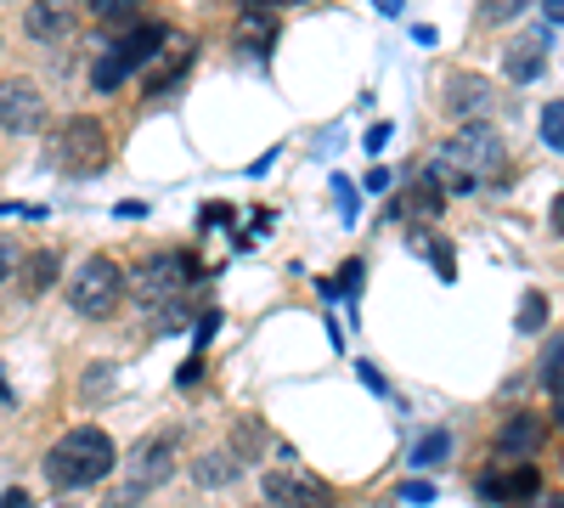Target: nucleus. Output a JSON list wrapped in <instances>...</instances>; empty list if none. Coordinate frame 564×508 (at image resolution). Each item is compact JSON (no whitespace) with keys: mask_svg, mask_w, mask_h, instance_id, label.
<instances>
[{"mask_svg":"<svg viewBox=\"0 0 564 508\" xmlns=\"http://www.w3.org/2000/svg\"><path fill=\"white\" fill-rule=\"evenodd\" d=\"M119 299H124V271L103 255H91L80 260V271L69 277V305L85 317V322H108L119 311Z\"/></svg>","mask_w":564,"mask_h":508,"instance_id":"4","label":"nucleus"},{"mask_svg":"<svg viewBox=\"0 0 564 508\" xmlns=\"http://www.w3.org/2000/svg\"><path fill=\"white\" fill-rule=\"evenodd\" d=\"M542 142H548L553 153H564V96L542 108Z\"/></svg>","mask_w":564,"mask_h":508,"instance_id":"21","label":"nucleus"},{"mask_svg":"<svg viewBox=\"0 0 564 508\" xmlns=\"http://www.w3.org/2000/svg\"><path fill=\"white\" fill-rule=\"evenodd\" d=\"M384 187H389V169H384V164L368 169V192H384Z\"/></svg>","mask_w":564,"mask_h":508,"instance_id":"35","label":"nucleus"},{"mask_svg":"<svg viewBox=\"0 0 564 508\" xmlns=\"http://www.w3.org/2000/svg\"><path fill=\"white\" fill-rule=\"evenodd\" d=\"M542 17H548V23H564V0H542Z\"/></svg>","mask_w":564,"mask_h":508,"instance_id":"37","label":"nucleus"},{"mask_svg":"<svg viewBox=\"0 0 564 508\" xmlns=\"http://www.w3.org/2000/svg\"><path fill=\"white\" fill-rule=\"evenodd\" d=\"M441 210H446V187L435 176H418L412 192L395 203V215H441Z\"/></svg>","mask_w":564,"mask_h":508,"instance_id":"16","label":"nucleus"},{"mask_svg":"<svg viewBox=\"0 0 564 508\" xmlns=\"http://www.w3.org/2000/svg\"><path fill=\"white\" fill-rule=\"evenodd\" d=\"M260 486L272 497V508H334V486H322L305 469H272Z\"/></svg>","mask_w":564,"mask_h":508,"instance_id":"8","label":"nucleus"},{"mask_svg":"<svg viewBox=\"0 0 564 508\" xmlns=\"http://www.w3.org/2000/svg\"><path fill=\"white\" fill-rule=\"evenodd\" d=\"M0 508H28V497H23V492H7V497H0Z\"/></svg>","mask_w":564,"mask_h":508,"instance_id":"38","label":"nucleus"},{"mask_svg":"<svg viewBox=\"0 0 564 508\" xmlns=\"http://www.w3.org/2000/svg\"><path fill=\"white\" fill-rule=\"evenodd\" d=\"M559 424H564V390H559Z\"/></svg>","mask_w":564,"mask_h":508,"instance_id":"43","label":"nucleus"},{"mask_svg":"<svg viewBox=\"0 0 564 508\" xmlns=\"http://www.w3.org/2000/svg\"><path fill=\"white\" fill-rule=\"evenodd\" d=\"M334 198H339V221L350 226V221H356V187H350L345 176H334Z\"/></svg>","mask_w":564,"mask_h":508,"instance_id":"26","label":"nucleus"},{"mask_svg":"<svg viewBox=\"0 0 564 508\" xmlns=\"http://www.w3.org/2000/svg\"><path fill=\"white\" fill-rule=\"evenodd\" d=\"M412 249H423V260H435L441 283H457V260H452V244L446 237H429V232H412Z\"/></svg>","mask_w":564,"mask_h":508,"instance_id":"18","label":"nucleus"},{"mask_svg":"<svg viewBox=\"0 0 564 508\" xmlns=\"http://www.w3.org/2000/svg\"><path fill=\"white\" fill-rule=\"evenodd\" d=\"M192 277H197V260H187V255H153L136 271V299L142 305H170Z\"/></svg>","mask_w":564,"mask_h":508,"instance_id":"7","label":"nucleus"},{"mask_svg":"<svg viewBox=\"0 0 564 508\" xmlns=\"http://www.w3.org/2000/svg\"><path fill=\"white\" fill-rule=\"evenodd\" d=\"M243 28L254 34V40H260V51H265V46H272V28H277V23H272V17H260V12H254V17H243Z\"/></svg>","mask_w":564,"mask_h":508,"instance_id":"28","label":"nucleus"},{"mask_svg":"<svg viewBox=\"0 0 564 508\" xmlns=\"http://www.w3.org/2000/svg\"><path fill=\"white\" fill-rule=\"evenodd\" d=\"M192 474H197V486H231L238 481V452H204Z\"/></svg>","mask_w":564,"mask_h":508,"instance_id":"17","label":"nucleus"},{"mask_svg":"<svg viewBox=\"0 0 564 508\" xmlns=\"http://www.w3.org/2000/svg\"><path fill=\"white\" fill-rule=\"evenodd\" d=\"M0 125H7L12 135L40 130V125H46V96H40V85H28V80H7V85H0Z\"/></svg>","mask_w":564,"mask_h":508,"instance_id":"10","label":"nucleus"},{"mask_svg":"<svg viewBox=\"0 0 564 508\" xmlns=\"http://www.w3.org/2000/svg\"><path fill=\"white\" fill-rule=\"evenodd\" d=\"M187 62H192V40H181V34H164L158 57L147 62V68H153V74H147V91H158V85H176V80L187 74Z\"/></svg>","mask_w":564,"mask_h":508,"instance_id":"14","label":"nucleus"},{"mask_svg":"<svg viewBox=\"0 0 564 508\" xmlns=\"http://www.w3.org/2000/svg\"><path fill=\"white\" fill-rule=\"evenodd\" d=\"M389 135H395V125H389V119H384V125H373V130H368V153H384Z\"/></svg>","mask_w":564,"mask_h":508,"instance_id":"29","label":"nucleus"},{"mask_svg":"<svg viewBox=\"0 0 564 508\" xmlns=\"http://www.w3.org/2000/svg\"><path fill=\"white\" fill-rule=\"evenodd\" d=\"M373 7H379L384 17H395V12H401V0H373Z\"/></svg>","mask_w":564,"mask_h":508,"instance_id":"39","label":"nucleus"},{"mask_svg":"<svg viewBox=\"0 0 564 508\" xmlns=\"http://www.w3.org/2000/svg\"><path fill=\"white\" fill-rule=\"evenodd\" d=\"M226 221H231L226 203H204V226H226Z\"/></svg>","mask_w":564,"mask_h":508,"instance_id":"32","label":"nucleus"},{"mask_svg":"<svg viewBox=\"0 0 564 508\" xmlns=\"http://www.w3.org/2000/svg\"><path fill=\"white\" fill-rule=\"evenodd\" d=\"M537 447H542V418L537 413H519V418H508L496 429V458H530Z\"/></svg>","mask_w":564,"mask_h":508,"instance_id":"13","label":"nucleus"},{"mask_svg":"<svg viewBox=\"0 0 564 508\" xmlns=\"http://www.w3.org/2000/svg\"><path fill=\"white\" fill-rule=\"evenodd\" d=\"M119 215H124V221H142V215H147V203H136V198H124V203H119Z\"/></svg>","mask_w":564,"mask_h":508,"instance_id":"34","label":"nucleus"},{"mask_svg":"<svg viewBox=\"0 0 564 508\" xmlns=\"http://www.w3.org/2000/svg\"><path fill=\"white\" fill-rule=\"evenodd\" d=\"M12 271H17V249H12V244H0V283H7Z\"/></svg>","mask_w":564,"mask_h":508,"instance_id":"31","label":"nucleus"},{"mask_svg":"<svg viewBox=\"0 0 564 508\" xmlns=\"http://www.w3.org/2000/svg\"><path fill=\"white\" fill-rule=\"evenodd\" d=\"M164 23H136V28H124L119 40L103 51V62L91 68V85L96 91H119L130 74H136V68H147L153 57H158V46H164Z\"/></svg>","mask_w":564,"mask_h":508,"instance_id":"3","label":"nucleus"},{"mask_svg":"<svg viewBox=\"0 0 564 508\" xmlns=\"http://www.w3.org/2000/svg\"><path fill=\"white\" fill-rule=\"evenodd\" d=\"M361 379H368V385H373V390H379V395H384V390H389V385H384V379H379V367H373V362H361Z\"/></svg>","mask_w":564,"mask_h":508,"instance_id":"36","label":"nucleus"},{"mask_svg":"<svg viewBox=\"0 0 564 508\" xmlns=\"http://www.w3.org/2000/svg\"><path fill=\"white\" fill-rule=\"evenodd\" d=\"M553 226H559V232H564V192H559V198H553Z\"/></svg>","mask_w":564,"mask_h":508,"instance_id":"40","label":"nucleus"},{"mask_svg":"<svg viewBox=\"0 0 564 508\" xmlns=\"http://www.w3.org/2000/svg\"><path fill=\"white\" fill-rule=\"evenodd\" d=\"M530 503H537V508H564V497H542V492L530 497Z\"/></svg>","mask_w":564,"mask_h":508,"instance_id":"41","label":"nucleus"},{"mask_svg":"<svg viewBox=\"0 0 564 508\" xmlns=\"http://www.w3.org/2000/svg\"><path fill=\"white\" fill-rule=\"evenodd\" d=\"M480 492H485L491 503H530V497L542 492V474L530 469V463H519V469H508V474H485Z\"/></svg>","mask_w":564,"mask_h":508,"instance_id":"12","label":"nucleus"},{"mask_svg":"<svg viewBox=\"0 0 564 508\" xmlns=\"http://www.w3.org/2000/svg\"><path fill=\"white\" fill-rule=\"evenodd\" d=\"M57 164L69 169V176H80V181L103 176V164H108V130H103V119L74 114L69 125H62V135H57Z\"/></svg>","mask_w":564,"mask_h":508,"instance_id":"5","label":"nucleus"},{"mask_svg":"<svg viewBox=\"0 0 564 508\" xmlns=\"http://www.w3.org/2000/svg\"><path fill=\"white\" fill-rule=\"evenodd\" d=\"M57 271H62V260L51 255V249H35V255H23V265H17V283H23V299H40L51 283H57Z\"/></svg>","mask_w":564,"mask_h":508,"instance_id":"15","label":"nucleus"},{"mask_svg":"<svg viewBox=\"0 0 564 508\" xmlns=\"http://www.w3.org/2000/svg\"><path fill=\"white\" fill-rule=\"evenodd\" d=\"M537 379H542V390H564V339L559 345H548V356H542V367H537Z\"/></svg>","mask_w":564,"mask_h":508,"instance_id":"20","label":"nucleus"},{"mask_svg":"<svg viewBox=\"0 0 564 508\" xmlns=\"http://www.w3.org/2000/svg\"><path fill=\"white\" fill-rule=\"evenodd\" d=\"M113 435H103L96 424H80V429H69L57 440V447L46 452V481L57 486V492H85V486H96V481H108L113 474Z\"/></svg>","mask_w":564,"mask_h":508,"instance_id":"2","label":"nucleus"},{"mask_svg":"<svg viewBox=\"0 0 564 508\" xmlns=\"http://www.w3.org/2000/svg\"><path fill=\"white\" fill-rule=\"evenodd\" d=\"M113 379H119L113 367H91V373H85V401H108V395H113V390H108Z\"/></svg>","mask_w":564,"mask_h":508,"instance_id":"25","label":"nucleus"},{"mask_svg":"<svg viewBox=\"0 0 564 508\" xmlns=\"http://www.w3.org/2000/svg\"><path fill=\"white\" fill-rule=\"evenodd\" d=\"M142 0H91V12L96 17H124V12H136Z\"/></svg>","mask_w":564,"mask_h":508,"instance_id":"27","label":"nucleus"},{"mask_svg":"<svg viewBox=\"0 0 564 508\" xmlns=\"http://www.w3.org/2000/svg\"><path fill=\"white\" fill-rule=\"evenodd\" d=\"M548 328V299L542 294H525V305H519V333H542Z\"/></svg>","mask_w":564,"mask_h":508,"instance_id":"22","label":"nucleus"},{"mask_svg":"<svg viewBox=\"0 0 564 508\" xmlns=\"http://www.w3.org/2000/svg\"><path fill=\"white\" fill-rule=\"evenodd\" d=\"M74 23H80L74 0H35L28 17H23V34L35 46H57V40H69V34H74Z\"/></svg>","mask_w":564,"mask_h":508,"instance_id":"11","label":"nucleus"},{"mask_svg":"<svg viewBox=\"0 0 564 508\" xmlns=\"http://www.w3.org/2000/svg\"><path fill=\"white\" fill-rule=\"evenodd\" d=\"M508 169V147H503V135H496L491 125H463L452 142L435 153V164H429V176H435L446 192H475L485 181H496Z\"/></svg>","mask_w":564,"mask_h":508,"instance_id":"1","label":"nucleus"},{"mask_svg":"<svg viewBox=\"0 0 564 508\" xmlns=\"http://www.w3.org/2000/svg\"><path fill=\"white\" fill-rule=\"evenodd\" d=\"M401 497H407V503H435V486H423V481H412V486H401Z\"/></svg>","mask_w":564,"mask_h":508,"instance_id":"30","label":"nucleus"},{"mask_svg":"<svg viewBox=\"0 0 564 508\" xmlns=\"http://www.w3.org/2000/svg\"><path fill=\"white\" fill-rule=\"evenodd\" d=\"M170 469H176V435H170V429H158V435H147L142 447H136V458H130V486H124V492H113V497H108V508H130L136 497H147L153 486L170 481Z\"/></svg>","mask_w":564,"mask_h":508,"instance_id":"6","label":"nucleus"},{"mask_svg":"<svg viewBox=\"0 0 564 508\" xmlns=\"http://www.w3.org/2000/svg\"><path fill=\"white\" fill-rule=\"evenodd\" d=\"M272 7H300V0H272Z\"/></svg>","mask_w":564,"mask_h":508,"instance_id":"42","label":"nucleus"},{"mask_svg":"<svg viewBox=\"0 0 564 508\" xmlns=\"http://www.w3.org/2000/svg\"><path fill=\"white\" fill-rule=\"evenodd\" d=\"M485 108V85L480 80H452V114H463V108Z\"/></svg>","mask_w":564,"mask_h":508,"instance_id":"24","label":"nucleus"},{"mask_svg":"<svg viewBox=\"0 0 564 508\" xmlns=\"http://www.w3.org/2000/svg\"><path fill=\"white\" fill-rule=\"evenodd\" d=\"M231 452H238V458H260V452H265V429L243 418V424H238V440H231Z\"/></svg>","mask_w":564,"mask_h":508,"instance_id":"23","label":"nucleus"},{"mask_svg":"<svg viewBox=\"0 0 564 508\" xmlns=\"http://www.w3.org/2000/svg\"><path fill=\"white\" fill-rule=\"evenodd\" d=\"M446 452H452V435L446 429H429L418 447H412V463L418 469H429V463H446Z\"/></svg>","mask_w":564,"mask_h":508,"instance_id":"19","label":"nucleus"},{"mask_svg":"<svg viewBox=\"0 0 564 508\" xmlns=\"http://www.w3.org/2000/svg\"><path fill=\"white\" fill-rule=\"evenodd\" d=\"M548 51H553V28H519V40H508L503 51V68L514 85H530L548 74Z\"/></svg>","mask_w":564,"mask_h":508,"instance_id":"9","label":"nucleus"},{"mask_svg":"<svg viewBox=\"0 0 564 508\" xmlns=\"http://www.w3.org/2000/svg\"><path fill=\"white\" fill-rule=\"evenodd\" d=\"M197 373H204V356H192V362L176 373V385H197Z\"/></svg>","mask_w":564,"mask_h":508,"instance_id":"33","label":"nucleus"}]
</instances>
